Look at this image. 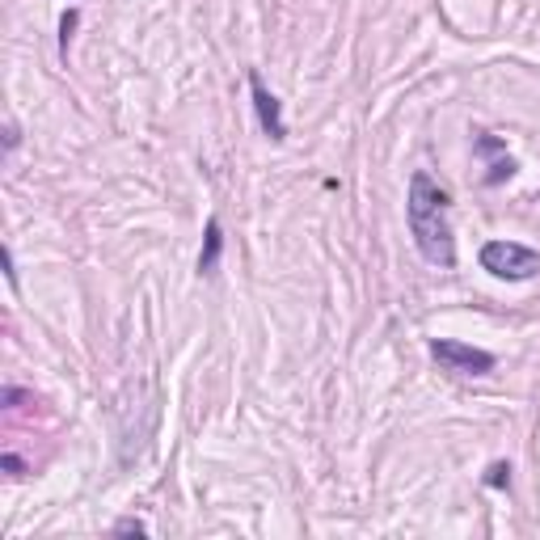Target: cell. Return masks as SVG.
<instances>
[{
	"label": "cell",
	"mask_w": 540,
	"mask_h": 540,
	"mask_svg": "<svg viewBox=\"0 0 540 540\" xmlns=\"http://www.w3.org/2000/svg\"><path fill=\"white\" fill-rule=\"evenodd\" d=\"M452 199L448 190L418 169L410 178V195H405V219H410V237H414L418 253L439 270L456 266V237H452V219H448Z\"/></svg>",
	"instance_id": "cell-1"
},
{
	"label": "cell",
	"mask_w": 540,
	"mask_h": 540,
	"mask_svg": "<svg viewBox=\"0 0 540 540\" xmlns=\"http://www.w3.org/2000/svg\"><path fill=\"white\" fill-rule=\"evenodd\" d=\"M477 258H482V270L506 279V283H524V279L540 275V253L519 241H485Z\"/></svg>",
	"instance_id": "cell-2"
},
{
	"label": "cell",
	"mask_w": 540,
	"mask_h": 540,
	"mask_svg": "<svg viewBox=\"0 0 540 540\" xmlns=\"http://www.w3.org/2000/svg\"><path fill=\"white\" fill-rule=\"evenodd\" d=\"M431 359L443 372H456V376H485V372H494V355L490 351L456 342V338H435L431 342Z\"/></svg>",
	"instance_id": "cell-3"
},
{
	"label": "cell",
	"mask_w": 540,
	"mask_h": 540,
	"mask_svg": "<svg viewBox=\"0 0 540 540\" xmlns=\"http://www.w3.org/2000/svg\"><path fill=\"white\" fill-rule=\"evenodd\" d=\"M250 93H253V110H258V123H262V131L275 144H283L288 139V123H283V102H279L275 93L266 89V81L258 76V72H250Z\"/></svg>",
	"instance_id": "cell-4"
},
{
	"label": "cell",
	"mask_w": 540,
	"mask_h": 540,
	"mask_svg": "<svg viewBox=\"0 0 540 540\" xmlns=\"http://www.w3.org/2000/svg\"><path fill=\"white\" fill-rule=\"evenodd\" d=\"M219 253H224V229H219V219L211 216L208 229H203V250H199V275H216Z\"/></svg>",
	"instance_id": "cell-5"
},
{
	"label": "cell",
	"mask_w": 540,
	"mask_h": 540,
	"mask_svg": "<svg viewBox=\"0 0 540 540\" xmlns=\"http://www.w3.org/2000/svg\"><path fill=\"white\" fill-rule=\"evenodd\" d=\"M485 485H494V490H503V485H511V464H490V473H485Z\"/></svg>",
	"instance_id": "cell-6"
},
{
	"label": "cell",
	"mask_w": 540,
	"mask_h": 540,
	"mask_svg": "<svg viewBox=\"0 0 540 540\" xmlns=\"http://www.w3.org/2000/svg\"><path fill=\"white\" fill-rule=\"evenodd\" d=\"M115 536H148V524H144V519H118Z\"/></svg>",
	"instance_id": "cell-7"
},
{
	"label": "cell",
	"mask_w": 540,
	"mask_h": 540,
	"mask_svg": "<svg viewBox=\"0 0 540 540\" xmlns=\"http://www.w3.org/2000/svg\"><path fill=\"white\" fill-rule=\"evenodd\" d=\"M72 30H76V13H64V22H59V51L68 56V43H72Z\"/></svg>",
	"instance_id": "cell-8"
},
{
	"label": "cell",
	"mask_w": 540,
	"mask_h": 540,
	"mask_svg": "<svg viewBox=\"0 0 540 540\" xmlns=\"http://www.w3.org/2000/svg\"><path fill=\"white\" fill-rule=\"evenodd\" d=\"M0 464L9 469V477H22V473H25V460H22V456H13V452H5V456H0Z\"/></svg>",
	"instance_id": "cell-9"
},
{
	"label": "cell",
	"mask_w": 540,
	"mask_h": 540,
	"mask_svg": "<svg viewBox=\"0 0 540 540\" xmlns=\"http://www.w3.org/2000/svg\"><path fill=\"white\" fill-rule=\"evenodd\" d=\"M0 262H5V279H9L13 288H17V270H13V253L5 250V253H0Z\"/></svg>",
	"instance_id": "cell-10"
},
{
	"label": "cell",
	"mask_w": 540,
	"mask_h": 540,
	"mask_svg": "<svg viewBox=\"0 0 540 540\" xmlns=\"http://www.w3.org/2000/svg\"><path fill=\"white\" fill-rule=\"evenodd\" d=\"M17 402H25V392H22V389H13V384H9V389H5V405H17Z\"/></svg>",
	"instance_id": "cell-11"
},
{
	"label": "cell",
	"mask_w": 540,
	"mask_h": 540,
	"mask_svg": "<svg viewBox=\"0 0 540 540\" xmlns=\"http://www.w3.org/2000/svg\"><path fill=\"white\" fill-rule=\"evenodd\" d=\"M5 148H9V152L17 148V127H13V123H9V131H5Z\"/></svg>",
	"instance_id": "cell-12"
}]
</instances>
